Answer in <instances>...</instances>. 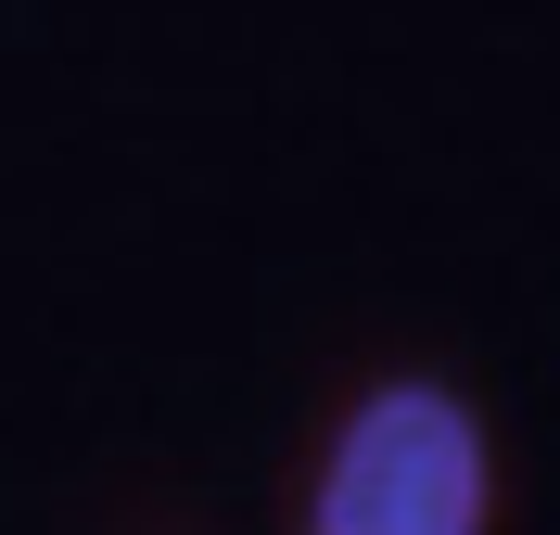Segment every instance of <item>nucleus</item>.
<instances>
[{
	"mask_svg": "<svg viewBox=\"0 0 560 535\" xmlns=\"http://www.w3.org/2000/svg\"><path fill=\"white\" fill-rule=\"evenodd\" d=\"M318 535H485L497 523V446L485 408L446 383H370L306 485Z\"/></svg>",
	"mask_w": 560,
	"mask_h": 535,
	"instance_id": "nucleus-1",
	"label": "nucleus"
}]
</instances>
